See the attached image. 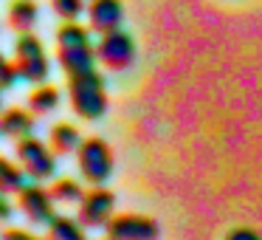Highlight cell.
<instances>
[{
  "label": "cell",
  "instance_id": "obj_1",
  "mask_svg": "<svg viewBox=\"0 0 262 240\" xmlns=\"http://www.w3.org/2000/svg\"><path fill=\"white\" fill-rule=\"evenodd\" d=\"M57 63L65 76L96 68V46L91 43V29L76 20H65L57 29Z\"/></svg>",
  "mask_w": 262,
  "mask_h": 240
},
{
  "label": "cell",
  "instance_id": "obj_2",
  "mask_svg": "<svg viewBox=\"0 0 262 240\" xmlns=\"http://www.w3.org/2000/svg\"><path fill=\"white\" fill-rule=\"evenodd\" d=\"M68 99L79 119L96 122L107 113V88L96 68L68 76Z\"/></svg>",
  "mask_w": 262,
  "mask_h": 240
},
{
  "label": "cell",
  "instance_id": "obj_3",
  "mask_svg": "<svg viewBox=\"0 0 262 240\" xmlns=\"http://www.w3.org/2000/svg\"><path fill=\"white\" fill-rule=\"evenodd\" d=\"M14 68H17L20 79L31 82V85L48 82V76H51V59L34 31H20L17 43H14Z\"/></svg>",
  "mask_w": 262,
  "mask_h": 240
},
{
  "label": "cell",
  "instance_id": "obj_4",
  "mask_svg": "<svg viewBox=\"0 0 262 240\" xmlns=\"http://www.w3.org/2000/svg\"><path fill=\"white\" fill-rule=\"evenodd\" d=\"M14 155H17V164L23 167L26 178H31V181H51L57 175V153L31 133L14 138Z\"/></svg>",
  "mask_w": 262,
  "mask_h": 240
},
{
  "label": "cell",
  "instance_id": "obj_5",
  "mask_svg": "<svg viewBox=\"0 0 262 240\" xmlns=\"http://www.w3.org/2000/svg\"><path fill=\"white\" fill-rule=\"evenodd\" d=\"M76 167H79L82 178L88 184H104L113 175V150H110V144L99 136L82 138L79 150H76Z\"/></svg>",
  "mask_w": 262,
  "mask_h": 240
},
{
  "label": "cell",
  "instance_id": "obj_6",
  "mask_svg": "<svg viewBox=\"0 0 262 240\" xmlns=\"http://www.w3.org/2000/svg\"><path fill=\"white\" fill-rule=\"evenodd\" d=\"M96 63L107 71H127L136 63V40L124 29H113L99 34L96 43Z\"/></svg>",
  "mask_w": 262,
  "mask_h": 240
},
{
  "label": "cell",
  "instance_id": "obj_7",
  "mask_svg": "<svg viewBox=\"0 0 262 240\" xmlns=\"http://www.w3.org/2000/svg\"><path fill=\"white\" fill-rule=\"evenodd\" d=\"M116 209V195L104 189L102 184H93L79 201V223L85 229H99L113 217Z\"/></svg>",
  "mask_w": 262,
  "mask_h": 240
},
{
  "label": "cell",
  "instance_id": "obj_8",
  "mask_svg": "<svg viewBox=\"0 0 262 240\" xmlns=\"http://www.w3.org/2000/svg\"><path fill=\"white\" fill-rule=\"evenodd\" d=\"M104 232L110 240H152L158 237V223L147 215H136V212H124V215H113L104 223Z\"/></svg>",
  "mask_w": 262,
  "mask_h": 240
},
{
  "label": "cell",
  "instance_id": "obj_9",
  "mask_svg": "<svg viewBox=\"0 0 262 240\" xmlns=\"http://www.w3.org/2000/svg\"><path fill=\"white\" fill-rule=\"evenodd\" d=\"M17 209L31 223H48L54 217V198L40 181L23 184V189L17 192Z\"/></svg>",
  "mask_w": 262,
  "mask_h": 240
},
{
  "label": "cell",
  "instance_id": "obj_10",
  "mask_svg": "<svg viewBox=\"0 0 262 240\" xmlns=\"http://www.w3.org/2000/svg\"><path fill=\"white\" fill-rule=\"evenodd\" d=\"M85 12H88V26L96 34L121 29V23H124V6H121V0H91L85 6Z\"/></svg>",
  "mask_w": 262,
  "mask_h": 240
},
{
  "label": "cell",
  "instance_id": "obj_11",
  "mask_svg": "<svg viewBox=\"0 0 262 240\" xmlns=\"http://www.w3.org/2000/svg\"><path fill=\"white\" fill-rule=\"evenodd\" d=\"M34 130V113L29 108H3L0 110V136L20 138Z\"/></svg>",
  "mask_w": 262,
  "mask_h": 240
},
{
  "label": "cell",
  "instance_id": "obj_12",
  "mask_svg": "<svg viewBox=\"0 0 262 240\" xmlns=\"http://www.w3.org/2000/svg\"><path fill=\"white\" fill-rule=\"evenodd\" d=\"M79 144H82V133L71 122H57L51 127V133H48V147L57 155H76Z\"/></svg>",
  "mask_w": 262,
  "mask_h": 240
},
{
  "label": "cell",
  "instance_id": "obj_13",
  "mask_svg": "<svg viewBox=\"0 0 262 240\" xmlns=\"http://www.w3.org/2000/svg\"><path fill=\"white\" fill-rule=\"evenodd\" d=\"M37 20H40V6L37 0H12L6 12V23L12 26L14 31H34Z\"/></svg>",
  "mask_w": 262,
  "mask_h": 240
},
{
  "label": "cell",
  "instance_id": "obj_14",
  "mask_svg": "<svg viewBox=\"0 0 262 240\" xmlns=\"http://www.w3.org/2000/svg\"><path fill=\"white\" fill-rule=\"evenodd\" d=\"M59 108V91L48 82H37L29 93V110L34 116H48Z\"/></svg>",
  "mask_w": 262,
  "mask_h": 240
},
{
  "label": "cell",
  "instance_id": "obj_15",
  "mask_svg": "<svg viewBox=\"0 0 262 240\" xmlns=\"http://www.w3.org/2000/svg\"><path fill=\"white\" fill-rule=\"evenodd\" d=\"M26 184V172L17 161L6 158L0 153V192L3 195H17Z\"/></svg>",
  "mask_w": 262,
  "mask_h": 240
},
{
  "label": "cell",
  "instance_id": "obj_16",
  "mask_svg": "<svg viewBox=\"0 0 262 240\" xmlns=\"http://www.w3.org/2000/svg\"><path fill=\"white\" fill-rule=\"evenodd\" d=\"M48 237L51 240H82L85 237V226L79 223V217L54 215L48 221Z\"/></svg>",
  "mask_w": 262,
  "mask_h": 240
},
{
  "label": "cell",
  "instance_id": "obj_17",
  "mask_svg": "<svg viewBox=\"0 0 262 240\" xmlns=\"http://www.w3.org/2000/svg\"><path fill=\"white\" fill-rule=\"evenodd\" d=\"M48 192H51L54 204H79L85 189H82V184L76 178H57Z\"/></svg>",
  "mask_w": 262,
  "mask_h": 240
},
{
  "label": "cell",
  "instance_id": "obj_18",
  "mask_svg": "<svg viewBox=\"0 0 262 240\" xmlns=\"http://www.w3.org/2000/svg\"><path fill=\"white\" fill-rule=\"evenodd\" d=\"M48 3L62 20H76L85 12V0H48Z\"/></svg>",
  "mask_w": 262,
  "mask_h": 240
},
{
  "label": "cell",
  "instance_id": "obj_19",
  "mask_svg": "<svg viewBox=\"0 0 262 240\" xmlns=\"http://www.w3.org/2000/svg\"><path fill=\"white\" fill-rule=\"evenodd\" d=\"M17 79H20V74H17V68H14V59H9V57L0 54V91L14 88Z\"/></svg>",
  "mask_w": 262,
  "mask_h": 240
},
{
  "label": "cell",
  "instance_id": "obj_20",
  "mask_svg": "<svg viewBox=\"0 0 262 240\" xmlns=\"http://www.w3.org/2000/svg\"><path fill=\"white\" fill-rule=\"evenodd\" d=\"M12 212H14V206H12V201H9V195L0 192V223H6L9 217H12Z\"/></svg>",
  "mask_w": 262,
  "mask_h": 240
},
{
  "label": "cell",
  "instance_id": "obj_21",
  "mask_svg": "<svg viewBox=\"0 0 262 240\" xmlns=\"http://www.w3.org/2000/svg\"><path fill=\"white\" fill-rule=\"evenodd\" d=\"M228 240H259V234L251 229H234V232H228Z\"/></svg>",
  "mask_w": 262,
  "mask_h": 240
},
{
  "label": "cell",
  "instance_id": "obj_22",
  "mask_svg": "<svg viewBox=\"0 0 262 240\" xmlns=\"http://www.w3.org/2000/svg\"><path fill=\"white\" fill-rule=\"evenodd\" d=\"M3 237L6 240H31V232H23V229H6Z\"/></svg>",
  "mask_w": 262,
  "mask_h": 240
},
{
  "label": "cell",
  "instance_id": "obj_23",
  "mask_svg": "<svg viewBox=\"0 0 262 240\" xmlns=\"http://www.w3.org/2000/svg\"><path fill=\"white\" fill-rule=\"evenodd\" d=\"M0 110H3V91H0Z\"/></svg>",
  "mask_w": 262,
  "mask_h": 240
}]
</instances>
